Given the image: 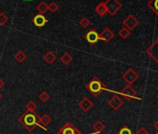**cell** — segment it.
Returning <instances> with one entry per match:
<instances>
[{"instance_id": "obj_1", "label": "cell", "mask_w": 158, "mask_h": 134, "mask_svg": "<svg viewBox=\"0 0 158 134\" xmlns=\"http://www.w3.org/2000/svg\"><path fill=\"white\" fill-rule=\"evenodd\" d=\"M40 116L35 112L26 111L18 118V122L28 131H33L38 124Z\"/></svg>"}, {"instance_id": "obj_2", "label": "cell", "mask_w": 158, "mask_h": 134, "mask_svg": "<svg viewBox=\"0 0 158 134\" xmlns=\"http://www.w3.org/2000/svg\"><path fill=\"white\" fill-rule=\"evenodd\" d=\"M86 89L88 90L89 92H90L94 97H98L103 90H105V85L103 84V82L98 77H94L87 85H86Z\"/></svg>"}, {"instance_id": "obj_3", "label": "cell", "mask_w": 158, "mask_h": 134, "mask_svg": "<svg viewBox=\"0 0 158 134\" xmlns=\"http://www.w3.org/2000/svg\"><path fill=\"white\" fill-rule=\"evenodd\" d=\"M104 3L107 9V13H109L111 16L115 15L122 8V4L118 0H106Z\"/></svg>"}, {"instance_id": "obj_4", "label": "cell", "mask_w": 158, "mask_h": 134, "mask_svg": "<svg viewBox=\"0 0 158 134\" xmlns=\"http://www.w3.org/2000/svg\"><path fill=\"white\" fill-rule=\"evenodd\" d=\"M122 78L124 79L125 82L127 83V85H130L132 86L139 78V75L132 69V68H128L125 73L124 75L122 76Z\"/></svg>"}, {"instance_id": "obj_5", "label": "cell", "mask_w": 158, "mask_h": 134, "mask_svg": "<svg viewBox=\"0 0 158 134\" xmlns=\"http://www.w3.org/2000/svg\"><path fill=\"white\" fill-rule=\"evenodd\" d=\"M57 134H81V132L71 122H67L61 127L60 129H59Z\"/></svg>"}, {"instance_id": "obj_6", "label": "cell", "mask_w": 158, "mask_h": 134, "mask_svg": "<svg viewBox=\"0 0 158 134\" xmlns=\"http://www.w3.org/2000/svg\"><path fill=\"white\" fill-rule=\"evenodd\" d=\"M120 94H121L122 96H124V98H125L126 100L130 101L131 99L135 98V96L137 95V91H136V90H135L132 86L127 85L126 87H124V88L121 90Z\"/></svg>"}, {"instance_id": "obj_7", "label": "cell", "mask_w": 158, "mask_h": 134, "mask_svg": "<svg viewBox=\"0 0 158 134\" xmlns=\"http://www.w3.org/2000/svg\"><path fill=\"white\" fill-rule=\"evenodd\" d=\"M146 52L154 61L158 63V38L147 48Z\"/></svg>"}, {"instance_id": "obj_8", "label": "cell", "mask_w": 158, "mask_h": 134, "mask_svg": "<svg viewBox=\"0 0 158 134\" xmlns=\"http://www.w3.org/2000/svg\"><path fill=\"white\" fill-rule=\"evenodd\" d=\"M123 25H124V27H126V28H127L128 30H133L138 24H139V21L133 16V15H128L124 21H123Z\"/></svg>"}, {"instance_id": "obj_9", "label": "cell", "mask_w": 158, "mask_h": 134, "mask_svg": "<svg viewBox=\"0 0 158 134\" xmlns=\"http://www.w3.org/2000/svg\"><path fill=\"white\" fill-rule=\"evenodd\" d=\"M85 39L90 44V45H95L99 40H100V35L95 29H91L87 33L85 36Z\"/></svg>"}, {"instance_id": "obj_10", "label": "cell", "mask_w": 158, "mask_h": 134, "mask_svg": "<svg viewBox=\"0 0 158 134\" xmlns=\"http://www.w3.org/2000/svg\"><path fill=\"white\" fill-rule=\"evenodd\" d=\"M108 104H109L110 107H112L114 111H117V110H119V109L123 106L124 101H123L119 96L115 95V96H113V97L109 100Z\"/></svg>"}, {"instance_id": "obj_11", "label": "cell", "mask_w": 158, "mask_h": 134, "mask_svg": "<svg viewBox=\"0 0 158 134\" xmlns=\"http://www.w3.org/2000/svg\"><path fill=\"white\" fill-rule=\"evenodd\" d=\"M100 35V40H103L105 42H110L114 37V33L108 27L102 30V32Z\"/></svg>"}, {"instance_id": "obj_12", "label": "cell", "mask_w": 158, "mask_h": 134, "mask_svg": "<svg viewBox=\"0 0 158 134\" xmlns=\"http://www.w3.org/2000/svg\"><path fill=\"white\" fill-rule=\"evenodd\" d=\"M93 103L88 97H84L78 103V106L80 107L81 110H83V112H89L93 107Z\"/></svg>"}, {"instance_id": "obj_13", "label": "cell", "mask_w": 158, "mask_h": 134, "mask_svg": "<svg viewBox=\"0 0 158 134\" xmlns=\"http://www.w3.org/2000/svg\"><path fill=\"white\" fill-rule=\"evenodd\" d=\"M47 22H48L47 18H46L44 15H42V14H37V15H35V16L33 18V23H34V24H35L36 27H38V28L43 27V26L47 23Z\"/></svg>"}, {"instance_id": "obj_14", "label": "cell", "mask_w": 158, "mask_h": 134, "mask_svg": "<svg viewBox=\"0 0 158 134\" xmlns=\"http://www.w3.org/2000/svg\"><path fill=\"white\" fill-rule=\"evenodd\" d=\"M95 12L100 16V17H103L106 13H107V9L105 6L104 2H101L98 4V6L95 8Z\"/></svg>"}, {"instance_id": "obj_15", "label": "cell", "mask_w": 158, "mask_h": 134, "mask_svg": "<svg viewBox=\"0 0 158 134\" xmlns=\"http://www.w3.org/2000/svg\"><path fill=\"white\" fill-rule=\"evenodd\" d=\"M44 61L48 63V64H52L56 59H57V56L55 55V53H53L52 51H48L45 55H44Z\"/></svg>"}, {"instance_id": "obj_16", "label": "cell", "mask_w": 158, "mask_h": 134, "mask_svg": "<svg viewBox=\"0 0 158 134\" xmlns=\"http://www.w3.org/2000/svg\"><path fill=\"white\" fill-rule=\"evenodd\" d=\"M50 122H51V117H50L48 115L45 114V115H43L42 116H40L39 121H38V124H39L40 126H43L44 128H46L45 127L48 126V125L50 124Z\"/></svg>"}, {"instance_id": "obj_17", "label": "cell", "mask_w": 158, "mask_h": 134, "mask_svg": "<svg viewBox=\"0 0 158 134\" xmlns=\"http://www.w3.org/2000/svg\"><path fill=\"white\" fill-rule=\"evenodd\" d=\"M92 128H93V129H94V131L96 132V133H101V132H102L104 129H105V125L101 121V120H98V121H96L94 124H93V126H92Z\"/></svg>"}, {"instance_id": "obj_18", "label": "cell", "mask_w": 158, "mask_h": 134, "mask_svg": "<svg viewBox=\"0 0 158 134\" xmlns=\"http://www.w3.org/2000/svg\"><path fill=\"white\" fill-rule=\"evenodd\" d=\"M14 59L19 62V63H23L26 59H27V55L23 51V50H19L16 52V54L14 55Z\"/></svg>"}, {"instance_id": "obj_19", "label": "cell", "mask_w": 158, "mask_h": 134, "mask_svg": "<svg viewBox=\"0 0 158 134\" xmlns=\"http://www.w3.org/2000/svg\"><path fill=\"white\" fill-rule=\"evenodd\" d=\"M60 61H61L63 64L68 65V64H70V63L73 61V57H72V55H71L70 53L64 52V53L61 55V57H60Z\"/></svg>"}, {"instance_id": "obj_20", "label": "cell", "mask_w": 158, "mask_h": 134, "mask_svg": "<svg viewBox=\"0 0 158 134\" xmlns=\"http://www.w3.org/2000/svg\"><path fill=\"white\" fill-rule=\"evenodd\" d=\"M148 7L158 16V0H150L148 2Z\"/></svg>"}, {"instance_id": "obj_21", "label": "cell", "mask_w": 158, "mask_h": 134, "mask_svg": "<svg viewBox=\"0 0 158 134\" xmlns=\"http://www.w3.org/2000/svg\"><path fill=\"white\" fill-rule=\"evenodd\" d=\"M36 10H37V11L39 12V14L44 15L47 11H48V4H46L44 1H42V2H40V3L37 5Z\"/></svg>"}, {"instance_id": "obj_22", "label": "cell", "mask_w": 158, "mask_h": 134, "mask_svg": "<svg viewBox=\"0 0 158 134\" xmlns=\"http://www.w3.org/2000/svg\"><path fill=\"white\" fill-rule=\"evenodd\" d=\"M130 33H131L130 30H128V29L126 28V27H123V28H121V29L119 30L118 35H119V36H120L122 39H127V38L130 36Z\"/></svg>"}, {"instance_id": "obj_23", "label": "cell", "mask_w": 158, "mask_h": 134, "mask_svg": "<svg viewBox=\"0 0 158 134\" xmlns=\"http://www.w3.org/2000/svg\"><path fill=\"white\" fill-rule=\"evenodd\" d=\"M37 107V104L34 102V101H30L27 103V104L25 105L26 111H31V112H35V109Z\"/></svg>"}, {"instance_id": "obj_24", "label": "cell", "mask_w": 158, "mask_h": 134, "mask_svg": "<svg viewBox=\"0 0 158 134\" xmlns=\"http://www.w3.org/2000/svg\"><path fill=\"white\" fill-rule=\"evenodd\" d=\"M58 9H59V6H58V4L56 3V2H50L48 5V11H50L51 13H54V12H56L57 10H58Z\"/></svg>"}, {"instance_id": "obj_25", "label": "cell", "mask_w": 158, "mask_h": 134, "mask_svg": "<svg viewBox=\"0 0 158 134\" xmlns=\"http://www.w3.org/2000/svg\"><path fill=\"white\" fill-rule=\"evenodd\" d=\"M9 22V17L6 13L1 12L0 13V25H6L7 23Z\"/></svg>"}, {"instance_id": "obj_26", "label": "cell", "mask_w": 158, "mask_h": 134, "mask_svg": "<svg viewBox=\"0 0 158 134\" xmlns=\"http://www.w3.org/2000/svg\"><path fill=\"white\" fill-rule=\"evenodd\" d=\"M79 24H80V26L83 27V28H88L89 26V24H90V21L87 17H83L80 20V22H79Z\"/></svg>"}, {"instance_id": "obj_27", "label": "cell", "mask_w": 158, "mask_h": 134, "mask_svg": "<svg viewBox=\"0 0 158 134\" xmlns=\"http://www.w3.org/2000/svg\"><path fill=\"white\" fill-rule=\"evenodd\" d=\"M38 97H39V99H40V101H41L42 103H47V102L49 100V98H50L49 94H48V92H46V91L41 92V93L39 94Z\"/></svg>"}, {"instance_id": "obj_28", "label": "cell", "mask_w": 158, "mask_h": 134, "mask_svg": "<svg viewBox=\"0 0 158 134\" xmlns=\"http://www.w3.org/2000/svg\"><path fill=\"white\" fill-rule=\"evenodd\" d=\"M117 134H133V133H132V130L127 126H124L121 128V129L118 131Z\"/></svg>"}, {"instance_id": "obj_29", "label": "cell", "mask_w": 158, "mask_h": 134, "mask_svg": "<svg viewBox=\"0 0 158 134\" xmlns=\"http://www.w3.org/2000/svg\"><path fill=\"white\" fill-rule=\"evenodd\" d=\"M136 134H149V131H148L146 128H140L137 131Z\"/></svg>"}, {"instance_id": "obj_30", "label": "cell", "mask_w": 158, "mask_h": 134, "mask_svg": "<svg viewBox=\"0 0 158 134\" xmlns=\"http://www.w3.org/2000/svg\"><path fill=\"white\" fill-rule=\"evenodd\" d=\"M4 86H5V82L3 81V79L0 78V90H1Z\"/></svg>"}, {"instance_id": "obj_31", "label": "cell", "mask_w": 158, "mask_h": 134, "mask_svg": "<svg viewBox=\"0 0 158 134\" xmlns=\"http://www.w3.org/2000/svg\"><path fill=\"white\" fill-rule=\"evenodd\" d=\"M153 126H154V128H156V129L158 130V120H157V121H156V122H155V123L153 124Z\"/></svg>"}, {"instance_id": "obj_32", "label": "cell", "mask_w": 158, "mask_h": 134, "mask_svg": "<svg viewBox=\"0 0 158 134\" xmlns=\"http://www.w3.org/2000/svg\"><path fill=\"white\" fill-rule=\"evenodd\" d=\"M3 98V95H2V93L1 92H0V100H1Z\"/></svg>"}, {"instance_id": "obj_33", "label": "cell", "mask_w": 158, "mask_h": 134, "mask_svg": "<svg viewBox=\"0 0 158 134\" xmlns=\"http://www.w3.org/2000/svg\"><path fill=\"white\" fill-rule=\"evenodd\" d=\"M23 1H25V2H28V1H33V0H23Z\"/></svg>"}, {"instance_id": "obj_34", "label": "cell", "mask_w": 158, "mask_h": 134, "mask_svg": "<svg viewBox=\"0 0 158 134\" xmlns=\"http://www.w3.org/2000/svg\"><path fill=\"white\" fill-rule=\"evenodd\" d=\"M155 134H158V131H157V132H156V133H155Z\"/></svg>"}]
</instances>
